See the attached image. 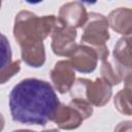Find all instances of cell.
Returning <instances> with one entry per match:
<instances>
[{
	"mask_svg": "<svg viewBox=\"0 0 132 132\" xmlns=\"http://www.w3.org/2000/svg\"><path fill=\"white\" fill-rule=\"evenodd\" d=\"M52 122H54L60 129L74 130L82 124L84 118L72 105H66L60 102L52 119Z\"/></svg>",
	"mask_w": 132,
	"mask_h": 132,
	"instance_id": "obj_10",
	"label": "cell"
},
{
	"mask_svg": "<svg viewBox=\"0 0 132 132\" xmlns=\"http://www.w3.org/2000/svg\"><path fill=\"white\" fill-rule=\"evenodd\" d=\"M112 63L120 71L125 86H131V50L130 37H122L113 48Z\"/></svg>",
	"mask_w": 132,
	"mask_h": 132,
	"instance_id": "obj_6",
	"label": "cell"
},
{
	"mask_svg": "<svg viewBox=\"0 0 132 132\" xmlns=\"http://www.w3.org/2000/svg\"><path fill=\"white\" fill-rule=\"evenodd\" d=\"M111 94V86L101 77L95 80L79 77L70 89L71 99H80L97 107L104 106L109 101Z\"/></svg>",
	"mask_w": 132,
	"mask_h": 132,
	"instance_id": "obj_4",
	"label": "cell"
},
{
	"mask_svg": "<svg viewBox=\"0 0 132 132\" xmlns=\"http://www.w3.org/2000/svg\"><path fill=\"white\" fill-rule=\"evenodd\" d=\"M0 8H1V1H0Z\"/></svg>",
	"mask_w": 132,
	"mask_h": 132,
	"instance_id": "obj_21",
	"label": "cell"
},
{
	"mask_svg": "<svg viewBox=\"0 0 132 132\" xmlns=\"http://www.w3.org/2000/svg\"><path fill=\"white\" fill-rule=\"evenodd\" d=\"M108 26L124 37H130L132 32V11L127 7L113 9L106 18Z\"/></svg>",
	"mask_w": 132,
	"mask_h": 132,
	"instance_id": "obj_11",
	"label": "cell"
},
{
	"mask_svg": "<svg viewBox=\"0 0 132 132\" xmlns=\"http://www.w3.org/2000/svg\"><path fill=\"white\" fill-rule=\"evenodd\" d=\"M21 70V61L16 60L10 62L7 66H5L0 71V85H4L7 80H9L12 76H14Z\"/></svg>",
	"mask_w": 132,
	"mask_h": 132,
	"instance_id": "obj_15",
	"label": "cell"
},
{
	"mask_svg": "<svg viewBox=\"0 0 132 132\" xmlns=\"http://www.w3.org/2000/svg\"><path fill=\"white\" fill-rule=\"evenodd\" d=\"M76 36V29L66 26L58 19V23L51 34V46L54 54L60 57H70L77 46Z\"/></svg>",
	"mask_w": 132,
	"mask_h": 132,
	"instance_id": "obj_5",
	"label": "cell"
},
{
	"mask_svg": "<svg viewBox=\"0 0 132 132\" xmlns=\"http://www.w3.org/2000/svg\"><path fill=\"white\" fill-rule=\"evenodd\" d=\"M100 71H101V78L111 87L118 86L123 81V77L120 71L118 70V68L114 66L112 62H110L107 59L102 61Z\"/></svg>",
	"mask_w": 132,
	"mask_h": 132,
	"instance_id": "obj_12",
	"label": "cell"
},
{
	"mask_svg": "<svg viewBox=\"0 0 132 132\" xmlns=\"http://www.w3.org/2000/svg\"><path fill=\"white\" fill-rule=\"evenodd\" d=\"M1 131H2V129H0V132H1Z\"/></svg>",
	"mask_w": 132,
	"mask_h": 132,
	"instance_id": "obj_22",
	"label": "cell"
},
{
	"mask_svg": "<svg viewBox=\"0 0 132 132\" xmlns=\"http://www.w3.org/2000/svg\"><path fill=\"white\" fill-rule=\"evenodd\" d=\"M131 86H125L124 89L119 91L113 99V104L117 110L125 116H131Z\"/></svg>",
	"mask_w": 132,
	"mask_h": 132,
	"instance_id": "obj_13",
	"label": "cell"
},
{
	"mask_svg": "<svg viewBox=\"0 0 132 132\" xmlns=\"http://www.w3.org/2000/svg\"><path fill=\"white\" fill-rule=\"evenodd\" d=\"M131 124H132L131 121H124V122H121V123H119V124L116 126L113 132H131V131H132Z\"/></svg>",
	"mask_w": 132,
	"mask_h": 132,
	"instance_id": "obj_17",
	"label": "cell"
},
{
	"mask_svg": "<svg viewBox=\"0 0 132 132\" xmlns=\"http://www.w3.org/2000/svg\"><path fill=\"white\" fill-rule=\"evenodd\" d=\"M41 132H60L58 129H48V130H44V131H41Z\"/></svg>",
	"mask_w": 132,
	"mask_h": 132,
	"instance_id": "obj_20",
	"label": "cell"
},
{
	"mask_svg": "<svg viewBox=\"0 0 132 132\" xmlns=\"http://www.w3.org/2000/svg\"><path fill=\"white\" fill-rule=\"evenodd\" d=\"M69 63L74 70L81 73L93 72L98 64V55L92 47L85 44H77L75 51L69 57Z\"/></svg>",
	"mask_w": 132,
	"mask_h": 132,
	"instance_id": "obj_7",
	"label": "cell"
},
{
	"mask_svg": "<svg viewBox=\"0 0 132 132\" xmlns=\"http://www.w3.org/2000/svg\"><path fill=\"white\" fill-rule=\"evenodd\" d=\"M69 104L72 105L81 114L84 120L89 119L93 114V106L87 101H84L80 99H71Z\"/></svg>",
	"mask_w": 132,
	"mask_h": 132,
	"instance_id": "obj_16",
	"label": "cell"
},
{
	"mask_svg": "<svg viewBox=\"0 0 132 132\" xmlns=\"http://www.w3.org/2000/svg\"><path fill=\"white\" fill-rule=\"evenodd\" d=\"M51 79L55 89L60 94L69 92L75 81V72L69 61H58L51 71Z\"/></svg>",
	"mask_w": 132,
	"mask_h": 132,
	"instance_id": "obj_8",
	"label": "cell"
},
{
	"mask_svg": "<svg viewBox=\"0 0 132 132\" xmlns=\"http://www.w3.org/2000/svg\"><path fill=\"white\" fill-rule=\"evenodd\" d=\"M109 26L106 16L98 12L88 13V19L82 27L81 44L88 45L95 50L98 59L103 61L108 58L109 51L106 45L109 39Z\"/></svg>",
	"mask_w": 132,
	"mask_h": 132,
	"instance_id": "obj_3",
	"label": "cell"
},
{
	"mask_svg": "<svg viewBox=\"0 0 132 132\" xmlns=\"http://www.w3.org/2000/svg\"><path fill=\"white\" fill-rule=\"evenodd\" d=\"M11 47L7 37L0 32V71L11 62Z\"/></svg>",
	"mask_w": 132,
	"mask_h": 132,
	"instance_id": "obj_14",
	"label": "cell"
},
{
	"mask_svg": "<svg viewBox=\"0 0 132 132\" xmlns=\"http://www.w3.org/2000/svg\"><path fill=\"white\" fill-rule=\"evenodd\" d=\"M12 132H36L32 130H27V129H19V130H13Z\"/></svg>",
	"mask_w": 132,
	"mask_h": 132,
	"instance_id": "obj_19",
	"label": "cell"
},
{
	"mask_svg": "<svg viewBox=\"0 0 132 132\" xmlns=\"http://www.w3.org/2000/svg\"><path fill=\"white\" fill-rule=\"evenodd\" d=\"M4 124H5V119H4L3 114L0 112V129L3 130V128H4Z\"/></svg>",
	"mask_w": 132,
	"mask_h": 132,
	"instance_id": "obj_18",
	"label": "cell"
},
{
	"mask_svg": "<svg viewBox=\"0 0 132 132\" xmlns=\"http://www.w3.org/2000/svg\"><path fill=\"white\" fill-rule=\"evenodd\" d=\"M59 104L52 85L38 78L21 80L9 94L11 119L21 124L45 126L52 121Z\"/></svg>",
	"mask_w": 132,
	"mask_h": 132,
	"instance_id": "obj_1",
	"label": "cell"
},
{
	"mask_svg": "<svg viewBox=\"0 0 132 132\" xmlns=\"http://www.w3.org/2000/svg\"><path fill=\"white\" fill-rule=\"evenodd\" d=\"M58 19L66 26L77 29L86 24L88 12L85 5L80 2H67L60 7Z\"/></svg>",
	"mask_w": 132,
	"mask_h": 132,
	"instance_id": "obj_9",
	"label": "cell"
},
{
	"mask_svg": "<svg viewBox=\"0 0 132 132\" xmlns=\"http://www.w3.org/2000/svg\"><path fill=\"white\" fill-rule=\"evenodd\" d=\"M58 23L56 15L38 16L32 11L21 10L14 19L13 37L21 47L23 62L39 68L45 62L43 40L48 37Z\"/></svg>",
	"mask_w": 132,
	"mask_h": 132,
	"instance_id": "obj_2",
	"label": "cell"
}]
</instances>
